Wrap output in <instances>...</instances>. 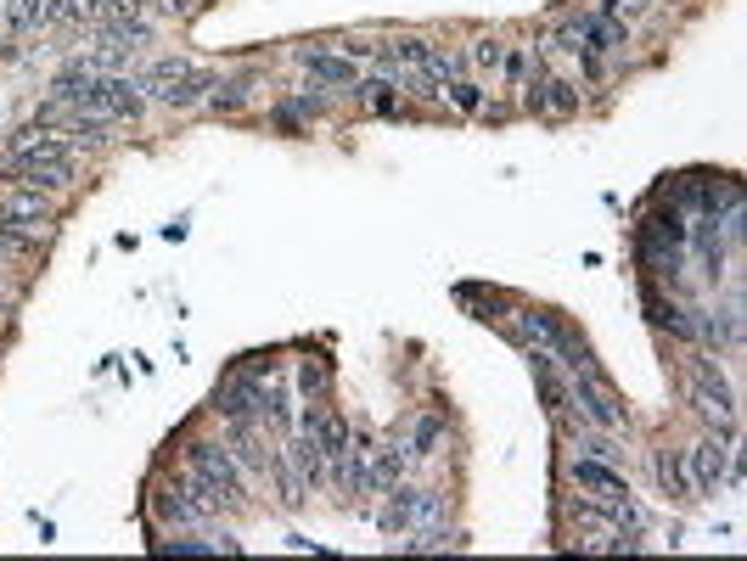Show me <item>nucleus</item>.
I'll list each match as a JSON object with an SVG mask.
<instances>
[{
    "mask_svg": "<svg viewBox=\"0 0 747 561\" xmlns=\"http://www.w3.org/2000/svg\"><path fill=\"white\" fill-rule=\"evenodd\" d=\"M186 472H198L219 506H242V500H248V488H242V467H237V455L225 449V444H208V438L186 444Z\"/></svg>",
    "mask_w": 747,
    "mask_h": 561,
    "instance_id": "2",
    "label": "nucleus"
},
{
    "mask_svg": "<svg viewBox=\"0 0 747 561\" xmlns=\"http://www.w3.org/2000/svg\"><path fill=\"white\" fill-rule=\"evenodd\" d=\"M320 387H327V366H309L304 371V393H320Z\"/></svg>",
    "mask_w": 747,
    "mask_h": 561,
    "instance_id": "24",
    "label": "nucleus"
},
{
    "mask_svg": "<svg viewBox=\"0 0 747 561\" xmlns=\"http://www.w3.org/2000/svg\"><path fill=\"white\" fill-rule=\"evenodd\" d=\"M7 309H12V298H0V320H7Z\"/></svg>",
    "mask_w": 747,
    "mask_h": 561,
    "instance_id": "25",
    "label": "nucleus"
},
{
    "mask_svg": "<svg viewBox=\"0 0 747 561\" xmlns=\"http://www.w3.org/2000/svg\"><path fill=\"white\" fill-rule=\"evenodd\" d=\"M299 62L320 85H360V62H349L343 51H304Z\"/></svg>",
    "mask_w": 747,
    "mask_h": 561,
    "instance_id": "13",
    "label": "nucleus"
},
{
    "mask_svg": "<svg viewBox=\"0 0 747 561\" xmlns=\"http://www.w3.org/2000/svg\"><path fill=\"white\" fill-rule=\"evenodd\" d=\"M157 550L164 556H175V550H186V556H208V550H219L214 539H157Z\"/></svg>",
    "mask_w": 747,
    "mask_h": 561,
    "instance_id": "22",
    "label": "nucleus"
},
{
    "mask_svg": "<svg viewBox=\"0 0 747 561\" xmlns=\"http://www.w3.org/2000/svg\"><path fill=\"white\" fill-rule=\"evenodd\" d=\"M214 85H219L214 74L191 68V74H180V79H169V85H152V90H157V102H164V107H175V113H191L198 102H208V90H214Z\"/></svg>",
    "mask_w": 747,
    "mask_h": 561,
    "instance_id": "12",
    "label": "nucleus"
},
{
    "mask_svg": "<svg viewBox=\"0 0 747 561\" xmlns=\"http://www.w3.org/2000/svg\"><path fill=\"white\" fill-rule=\"evenodd\" d=\"M394 90H400L394 79H360V102H366L371 113H394V107H400Z\"/></svg>",
    "mask_w": 747,
    "mask_h": 561,
    "instance_id": "19",
    "label": "nucleus"
},
{
    "mask_svg": "<svg viewBox=\"0 0 747 561\" xmlns=\"http://www.w3.org/2000/svg\"><path fill=\"white\" fill-rule=\"evenodd\" d=\"M433 95H439V102H450L456 113H483V90H478L472 79H450V85H433Z\"/></svg>",
    "mask_w": 747,
    "mask_h": 561,
    "instance_id": "17",
    "label": "nucleus"
},
{
    "mask_svg": "<svg viewBox=\"0 0 747 561\" xmlns=\"http://www.w3.org/2000/svg\"><path fill=\"white\" fill-rule=\"evenodd\" d=\"M248 79H225V85H214V95H208V102L219 107V113H237V107H248Z\"/></svg>",
    "mask_w": 747,
    "mask_h": 561,
    "instance_id": "20",
    "label": "nucleus"
},
{
    "mask_svg": "<svg viewBox=\"0 0 747 561\" xmlns=\"http://www.w3.org/2000/svg\"><path fill=\"white\" fill-rule=\"evenodd\" d=\"M568 477L591 494V500H612V494H624L619 467H602V460H591V455H573V460H568Z\"/></svg>",
    "mask_w": 747,
    "mask_h": 561,
    "instance_id": "11",
    "label": "nucleus"
},
{
    "mask_svg": "<svg viewBox=\"0 0 747 561\" xmlns=\"http://www.w3.org/2000/svg\"><path fill=\"white\" fill-rule=\"evenodd\" d=\"M7 180L28 186V191H46V196H62L74 186V157H12L7 152Z\"/></svg>",
    "mask_w": 747,
    "mask_h": 561,
    "instance_id": "8",
    "label": "nucleus"
},
{
    "mask_svg": "<svg viewBox=\"0 0 747 561\" xmlns=\"http://www.w3.org/2000/svg\"><path fill=\"white\" fill-rule=\"evenodd\" d=\"M439 522H444V488H410L405 477L388 488V506H382L388 539H405L416 527H439Z\"/></svg>",
    "mask_w": 747,
    "mask_h": 561,
    "instance_id": "1",
    "label": "nucleus"
},
{
    "mask_svg": "<svg viewBox=\"0 0 747 561\" xmlns=\"http://www.w3.org/2000/svg\"><path fill=\"white\" fill-rule=\"evenodd\" d=\"M568 393H573V410H579L584 421H591V426H607V433H624V410H619V399H612V387L596 377V366L573 371Z\"/></svg>",
    "mask_w": 747,
    "mask_h": 561,
    "instance_id": "6",
    "label": "nucleus"
},
{
    "mask_svg": "<svg viewBox=\"0 0 747 561\" xmlns=\"http://www.w3.org/2000/svg\"><path fill=\"white\" fill-rule=\"evenodd\" d=\"M653 472H658V483H663L669 500H697L692 477H686V455H680V449H658V455H653Z\"/></svg>",
    "mask_w": 747,
    "mask_h": 561,
    "instance_id": "15",
    "label": "nucleus"
},
{
    "mask_svg": "<svg viewBox=\"0 0 747 561\" xmlns=\"http://www.w3.org/2000/svg\"><path fill=\"white\" fill-rule=\"evenodd\" d=\"M0 219L28 230L35 242H51V230H56V208H51V196L46 191H28V186H12V191H0Z\"/></svg>",
    "mask_w": 747,
    "mask_h": 561,
    "instance_id": "7",
    "label": "nucleus"
},
{
    "mask_svg": "<svg viewBox=\"0 0 747 561\" xmlns=\"http://www.w3.org/2000/svg\"><path fill=\"white\" fill-rule=\"evenodd\" d=\"M0 23H7L12 35H28V28H46V0H7V7H0Z\"/></svg>",
    "mask_w": 747,
    "mask_h": 561,
    "instance_id": "16",
    "label": "nucleus"
},
{
    "mask_svg": "<svg viewBox=\"0 0 747 561\" xmlns=\"http://www.w3.org/2000/svg\"><path fill=\"white\" fill-rule=\"evenodd\" d=\"M523 107H529V113H550V118H573V113H579V85H568V79H557V74L540 68V74L529 79Z\"/></svg>",
    "mask_w": 747,
    "mask_h": 561,
    "instance_id": "10",
    "label": "nucleus"
},
{
    "mask_svg": "<svg viewBox=\"0 0 747 561\" xmlns=\"http://www.w3.org/2000/svg\"><path fill=\"white\" fill-rule=\"evenodd\" d=\"M400 433H405V426H400ZM439 438H444V421H439V416H416L410 438H405V455H433Z\"/></svg>",
    "mask_w": 747,
    "mask_h": 561,
    "instance_id": "18",
    "label": "nucleus"
},
{
    "mask_svg": "<svg viewBox=\"0 0 747 561\" xmlns=\"http://www.w3.org/2000/svg\"><path fill=\"white\" fill-rule=\"evenodd\" d=\"M405 433H394V438H382L377 449H366V483H360V494H388L400 477H405Z\"/></svg>",
    "mask_w": 747,
    "mask_h": 561,
    "instance_id": "9",
    "label": "nucleus"
},
{
    "mask_svg": "<svg viewBox=\"0 0 747 561\" xmlns=\"http://www.w3.org/2000/svg\"><path fill=\"white\" fill-rule=\"evenodd\" d=\"M573 455H591V460H602V467H624V460H630V449L619 444V433L591 426V421L579 426V449H573Z\"/></svg>",
    "mask_w": 747,
    "mask_h": 561,
    "instance_id": "14",
    "label": "nucleus"
},
{
    "mask_svg": "<svg viewBox=\"0 0 747 561\" xmlns=\"http://www.w3.org/2000/svg\"><path fill=\"white\" fill-rule=\"evenodd\" d=\"M686 455V477H692V494L702 500V494H720V483L731 477V433H708L697 438L692 449H680Z\"/></svg>",
    "mask_w": 747,
    "mask_h": 561,
    "instance_id": "5",
    "label": "nucleus"
},
{
    "mask_svg": "<svg viewBox=\"0 0 747 561\" xmlns=\"http://www.w3.org/2000/svg\"><path fill=\"white\" fill-rule=\"evenodd\" d=\"M523 68H529V62H523V51H506V56H501V74H506V85H517V79H523Z\"/></svg>",
    "mask_w": 747,
    "mask_h": 561,
    "instance_id": "23",
    "label": "nucleus"
},
{
    "mask_svg": "<svg viewBox=\"0 0 747 561\" xmlns=\"http://www.w3.org/2000/svg\"><path fill=\"white\" fill-rule=\"evenodd\" d=\"M686 393H692V410L713 426V433H736V393L720 377V359H697L692 377H686Z\"/></svg>",
    "mask_w": 747,
    "mask_h": 561,
    "instance_id": "3",
    "label": "nucleus"
},
{
    "mask_svg": "<svg viewBox=\"0 0 747 561\" xmlns=\"http://www.w3.org/2000/svg\"><path fill=\"white\" fill-rule=\"evenodd\" d=\"M152 511L164 517V522H180V527H203L219 511V500L208 494V483L198 472H180L175 483H164V488L152 494Z\"/></svg>",
    "mask_w": 747,
    "mask_h": 561,
    "instance_id": "4",
    "label": "nucleus"
},
{
    "mask_svg": "<svg viewBox=\"0 0 747 561\" xmlns=\"http://www.w3.org/2000/svg\"><path fill=\"white\" fill-rule=\"evenodd\" d=\"M472 68H483V74H490V68H501V56H506V46L501 40H472Z\"/></svg>",
    "mask_w": 747,
    "mask_h": 561,
    "instance_id": "21",
    "label": "nucleus"
}]
</instances>
